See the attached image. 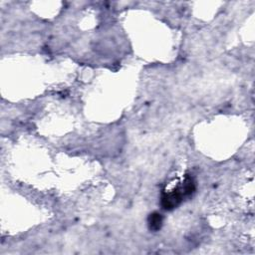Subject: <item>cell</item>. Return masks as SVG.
I'll list each match as a JSON object with an SVG mask.
<instances>
[{
	"label": "cell",
	"instance_id": "1",
	"mask_svg": "<svg viewBox=\"0 0 255 255\" xmlns=\"http://www.w3.org/2000/svg\"><path fill=\"white\" fill-rule=\"evenodd\" d=\"M195 190V183L192 177L186 176L183 182L171 191L164 192L161 196V206L166 210L175 208L185 197L190 196Z\"/></svg>",
	"mask_w": 255,
	"mask_h": 255
},
{
	"label": "cell",
	"instance_id": "2",
	"mask_svg": "<svg viewBox=\"0 0 255 255\" xmlns=\"http://www.w3.org/2000/svg\"><path fill=\"white\" fill-rule=\"evenodd\" d=\"M162 216L161 214L157 213V212H153L151 213L149 216H148V227L150 230H153V231H157L158 229L161 228V225H162Z\"/></svg>",
	"mask_w": 255,
	"mask_h": 255
}]
</instances>
